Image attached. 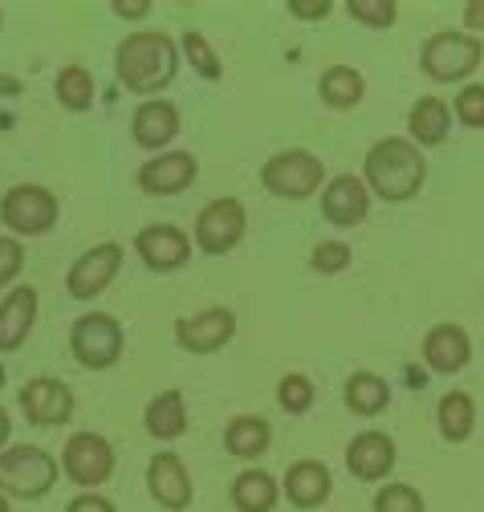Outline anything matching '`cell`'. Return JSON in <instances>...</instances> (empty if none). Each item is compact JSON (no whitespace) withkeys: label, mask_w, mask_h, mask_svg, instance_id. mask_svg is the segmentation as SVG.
Returning <instances> with one entry per match:
<instances>
[{"label":"cell","mask_w":484,"mask_h":512,"mask_svg":"<svg viewBox=\"0 0 484 512\" xmlns=\"http://www.w3.org/2000/svg\"><path fill=\"white\" fill-rule=\"evenodd\" d=\"M196 175H200V163L192 151H167L139 167V187L147 196H179L184 187H192Z\"/></svg>","instance_id":"cell-13"},{"label":"cell","mask_w":484,"mask_h":512,"mask_svg":"<svg viewBox=\"0 0 484 512\" xmlns=\"http://www.w3.org/2000/svg\"><path fill=\"white\" fill-rule=\"evenodd\" d=\"M53 94H57V102H62L66 110L86 114L94 106V78H90V70L86 66H66L62 74H57V82H53Z\"/></svg>","instance_id":"cell-29"},{"label":"cell","mask_w":484,"mask_h":512,"mask_svg":"<svg viewBox=\"0 0 484 512\" xmlns=\"http://www.w3.org/2000/svg\"><path fill=\"white\" fill-rule=\"evenodd\" d=\"M419 66L432 82H460L480 66V41L472 33L444 29L436 37L423 41L419 49Z\"/></svg>","instance_id":"cell-5"},{"label":"cell","mask_w":484,"mask_h":512,"mask_svg":"<svg viewBox=\"0 0 484 512\" xmlns=\"http://www.w3.org/2000/svg\"><path fill=\"white\" fill-rule=\"evenodd\" d=\"M468 358H472V342L452 322L428 330V338H423V362H428L436 374H460L468 366Z\"/></svg>","instance_id":"cell-19"},{"label":"cell","mask_w":484,"mask_h":512,"mask_svg":"<svg viewBox=\"0 0 484 512\" xmlns=\"http://www.w3.org/2000/svg\"><path fill=\"white\" fill-rule=\"evenodd\" d=\"M143 423H147V431H151L155 439H163V443L179 439V435L188 431V403H184V395H179V391H159V395L147 403Z\"/></svg>","instance_id":"cell-23"},{"label":"cell","mask_w":484,"mask_h":512,"mask_svg":"<svg viewBox=\"0 0 484 512\" xmlns=\"http://www.w3.org/2000/svg\"><path fill=\"white\" fill-rule=\"evenodd\" d=\"M0 220H5L9 232H17V236H45L57 224V196L37 183L9 187L5 200H0Z\"/></svg>","instance_id":"cell-7"},{"label":"cell","mask_w":484,"mask_h":512,"mask_svg":"<svg viewBox=\"0 0 484 512\" xmlns=\"http://www.w3.org/2000/svg\"><path fill=\"white\" fill-rule=\"evenodd\" d=\"M179 45H184V57L192 61V70L204 78V82H216L220 74H224V66H220V57H216V49L204 41V33H184V41H179Z\"/></svg>","instance_id":"cell-31"},{"label":"cell","mask_w":484,"mask_h":512,"mask_svg":"<svg viewBox=\"0 0 484 512\" xmlns=\"http://www.w3.org/2000/svg\"><path fill=\"white\" fill-rule=\"evenodd\" d=\"M407 131H411V143L415 147H440L452 131V110L444 98L428 94V98H419L407 114Z\"/></svg>","instance_id":"cell-22"},{"label":"cell","mask_w":484,"mask_h":512,"mask_svg":"<svg viewBox=\"0 0 484 512\" xmlns=\"http://www.w3.org/2000/svg\"><path fill=\"white\" fill-rule=\"evenodd\" d=\"M277 496H281L277 480L269 472H261V468H245V472L232 480V504H236V512H273Z\"/></svg>","instance_id":"cell-26"},{"label":"cell","mask_w":484,"mask_h":512,"mask_svg":"<svg viewBox=\"0 0 484 512\" xmlns=\"http://www.w3.org/2000/svg\"><path fill=\"white\" fill-rule=\"evenodd\" d=\"M367 212H371V187L362 183L358 175H338V179L326 183V191H322V216L330 224L354 228V224L367 220Z\"/></svg>","instance_id":"cell-17"},{"label":"cell","mask_w":484,"mask_h":512,"mask_svg":"<svg viewBox=\"0 0 484 512\" xmlns=\"http://www.w3.org/2000/svg\"><path fill=\"white\" fill-rule=\"evenodd\" d=\"M232 334H236V313L224 305H212L204 313L179 317L175 322V342L188 354H216L224 342H232Z\"/></svg>","instance_id":"cell-11"},{"label":"cell","mask_w":484,"mask_h":512,"mask_svg":"<svg viewBox=\"0 0 484 512\" xmlns=\"http://www.w3.org/2000/svg\"><path fill=\"white\" fill-rule=\"evenodd\" d=\"M62 472L78 488H90L94 492L114 472V447L102 435H94V431H78V435H70L66 452H62Z\"/></svg>","instance_id":"cell-8"},{"label":"cell","mask_w":484,"mask_h":512,"mask_svg":"<svg viewBox=\"0 0 484 512\" xmlns=\"http://www.w3.org/2000/svg\"><path fill=\"white\" fill-rule=\"evenodd\" d=\"M289 13L301 21H322L330 13V0H289Z\"/></svg>","instance_id":"cell-38"},{"label":"cell","mask_w":484,"mask_h":512,"mask_svg":"<svg viewBox=\"0 0 484 512\" xmlns=\"http://www.w3.org/2000/svg\"><path fill=\"white\" fill-rule=\"evenodd\" d=\"M57 484V460L45 447L21 443L0 452V492L17 496V500H41Z\"/></svg>","instance_id":"cell-3"},{"label":"cell","mask_w":484,"mask_h":512,"mask_svg":"<svg viewBox=\"0 0 484 512\" xmlns=\"http://www.w3.org/2000/svg\"><path fill=\"white\" fill-rule=\"evenodd\" d=\"M131 135H135V143H139L143 151L167 147V143L179 135V110H175V102H167V98H147V102L135 110V118H131Z\"/></svg>","instance_id":"cell-18"},{"label":"cell","mask_w":484,"mask_h":512,"mask_svg":"<svg viewBox=\"0 0 484 512\" xmlns=\"http://www.w3.org/2000/svg\"><path fill=\"white\" fill-rule=\"evenodd\" d=\"M110 13L114 17H147L151 13V0H114V5H110Z\"/></svg>","instance_id":"cell-39"},{"label":"cell","mask_w":484,"mask_h":512,"mask_svg":"<svg viewBox=\"0 0 484 512\" xmlns=\"http://www.w3.org/2000/svg\"><path fill=\"white\" fill-rule=\"evenodd\" d=\"M66 512H118V508L106 496H98V492H82V496H74L66 504Z\"/></svg>","instance_id":"cell-37"},{"label":"cell","mask_w":484,"mask_h":512,"mask_svg":"<svg viewBox=\"0 0 484 512\" xmlns=\"http://www.w3.org/2000/svg\"><path fill=\"white\" fill-rule=\"evenodd\" d=\"M70 350L86 370H110L123 358V326L110 313H86L70 330Z\"/></svg>","instance_id":"cell-6"},{"label":"cell","mask_w":484,"mask_h":512,"mask_svg":"<svg viewBox=\"0 0 484 512\" xmlns=\"http://www.w3.org/2000/svg\"><path fill=\"white\" fill-rule=\"evenodd\" d=\"M314 399H318V391H314V382H310L306 374H285V378L277 382V403H281L289 415H306V411L314 407Z\"/></svg>","instance_id":"cell-30"},{"label":"cell","mask_w":484,"mask_h":512,"mask_svg":"<svg viewBox=\"0 0 484 512\" xmlns=\"http://www.w3.org/2000/svg\"><path fill=\"white\" fill-rule=\"evenodd\" d=\"M423 179H428V159L419 155L411 139H379L362 163V183H367L383 204H407L419 196Z\"/></svg>","instance_id":"cell-1"},{"label":"cell","mask_w":484,"mask_h":512,"mask_svg":"<svg viewBox=\"0 0 484 512\" xmlns=\"http://www.w3.org/2000/svg\"><path fill=\"white\" fill-rule=\"evenodd\" d=\"M456 118L468 131H484V86H464L456 94Z\"/></svg>","instance_id":"cell-34"},{"label":"cell","mask_w":484,"mask_h":512,"mask_svg":"<svg viewBox=\"0 0 484 512\" xmlns=\"http://www.w3.org/2000/svg\"><path fill=\"white\" fill-rule=\"evenodd\" d=\"M147 488H151L155 504H163L167 512H184L192 504V496H196L192 476H188L184 460H179L175 452L151 456V464H147Z\"/></svg>","instance_id":"cell-14"},{"label":"cell","mask_w":484,"mask_h":512,"mask_svg":"<svg viewBox=\"0 0 484 512\" xmlns=\"http://www.w3.org/2000/svg\"><path fill=\"white\" fill-rule=\"evenodd\" d=\"M245 204L232 200V196H220L212 200L200 216H196V248L208 252V256H224L240 244L245 236Z\"/></svg>","instance_id":"cell-9"},{"label":"cell","mask_w":484,"mask_h":512,"mask_svg":"<svg viewBox=\"0 0 484 512\" xmlns=\"http://www.w3.org/2000/svg\"><path fill=\"white\" fill-rule=\"evenodd\" d=\"M175 70H179V49L167 33L139 29L114 49V74L131 94H155L171 86Z\"/></svg>","instance_id":"cell-2"},{"label":"cell","mask_w":484,"mask_h":512,"mask_svg":"<svg viewBox=\"0 0 484 512\" xmlns=\"http://www.w3.org/2000/svg\"><path fill=\"white\" fill-rule=\"evenodd\" d=\"M346 13L358 21V25H367V29H391L395 21V0H350Z\"/></svg>","instance_id":"cell-32"},{"label":"cell","mask_w":484,"mask_h":512,"mask_svg":"<svg viewBox=\"0 0 484 512\" xmlns=\"http://www.w3.org/2000/svg\"><path fill=\"white\" fill-rule=\"evenodd\" d=\"M0 21H5V13H0Z\"/></svg>","instance_id":"cell-45"},{"label":"cell","mask_w":484,"mask_h":512,"mask_svg":"<svg viewBox=\"0 0 484 512\" xmlns=\"http://www.w3.org/2000/svg\"><path fill=\"white\" fill-rule=\"evenodd\" d=\"M13 94H21V78L0 74V98H13Z\"/></svg>","instance_id":"cell-41"},{"label":"cell","mask_w":484,"mask_h":512,"mask_svg":"<svg viewBox=\"0 0 484 512\" xmlns=\"http://www.w3.org/2000/svg\"><path fill=\"white\" fill-rule=\"evenodd\" d=\"M342 399H346V407L354 411V415H379L387 403H391V382L387 378H379V374H371V370H354L350 378H346V391H342Z\"/></svg>","instance_id":"cell-25"},{"label":"cell","mask_w":484,"mask_h":512,"mask_svg":"<svg viewBox=\"0 0 484 512\" xmlns=\"http://www.w3.org/2000/svg\"><path fill=\"white\" fill-rule=\"evenodd\" d=\"M0 387H5V366H0Z\"/></svg>","instance_id":"cell-44"},{"label":"cell","mask_w":484,"mask_h":512,"mask_svg":"<svg viewBox=\"0 0 484 512\" xmlns=\"http://www.w3.org/2000/svg\"><path fill=\"white\" fill-rule=\"evenodd\" d=\"M273 443V427L257 415H236L228 427H224V447L236 456V460H257L269 452Z\"/></svg>","instance_id":"cell-24"},{"label":"cell","mask_w":484,"mask_h":512,"mask_svg":"<svg viewBox=\"0 0 484 512\" xmlns=\"http://www.w3.org/2000/svg\"><path fill=\"white\" fill-rule=\"evenodd\" d=\"M118 269H123V244H114V240L94 244V248H86L78 261L70 265L66 289H70V297L90 301V297L106 293V285L118 277Z\"/></svg>","instance_id":"cell-10"},{"label":"cell","mask_w":484,"mask_h":512,"mask_svg":"<svg viewBox=\"0 0 484 512\" xmlns=\"http://www.w3.org/2000/svg\"><path fill=\"white\" fill-rule=\"evenodd\" d=\"M25 269V248L17 236H0V285H13Z\"/></svg>","instance_id":"cell-36"},{"label":"cell","mask_w":484,"mask_h":512,"mask_svg":"<svg viewBox=\"0 0 484 512\" xmlns=\"http://www.w3.org/2000/svg\"><path fill=\"white\" fill-rule=\"evenodd\" d=\"M21 411L37 427H57L74 415V391L62 378H33L21 391Z\"/></svg>","instance_id":"cell-15"},{"label":"cell","mask_w":484,"mask_h":512,"mask_svg":"<svg viewBox=\"0 0 484 512\" xmlns=\"http://www.w3.org/2000/svg\"><path fill=\"white\" fill-rule=\"evenodd\" d=\"M322 179H326V167L310 151H277L261 167V183L277 200H310L322 187Z\"/></svg>","instance_id":"cell-4"},{"label":"cell","mask_w":484,"mask_h":512,"mask_svg":"<svg viewBox=\"0 0 484 512\" xmlns=\"http://www.w3.org/2000/svg\"><path fill=\"white\" fill-rule=\"evenodd\" d=\"M37 322V289L17 285L5 301H0V350H21Z\"/></svg>","instance_id":"cell-20"},{"label":"cell","mask_w":484,"mask_h":512,"mask_svg":"<svg viewBox=\"0 0 484 512\" xmlns=\"http://www.w3.org/2000/svg\"><path fill=\"white\" fill-rule=\"evenodd\" d=\"M9 435H13V419H9V411L0 407V447L9 443Z\"/></svg>","instance_id":"cell-42"},{"label":"cell","mask_w":484,"mask_h":512,"mask_svg":"<svg viewBox=\"0 0 484 512\" xmlns=\"http://www.w3.org/2000/svg\"><path fill=\"white\" fill-rule=\"evenodd\" d=\"M0 512H9V500H5V492H0Z\"/></svg>","instance_id":"cell-43"},{"label":"cell","mask_w":484,"mask_h":512,"mask_svg":"<svg viewBox=\"0 0 484 512\" xmlns=\"http://www.w3.org/2000/svg\"><path fill=\"white\" fill-rule=\"evenodd\" d=\"M135 252L143 256V265L155 273H175L188 265L192 256V240L188 232H179L175 224H151L135 236Z\"/></svg>","instance_id":"cell-12"},{"label":"cell","mask_w":484,"mask_h":512,"mask_svg":"<svg viewBox=\"0 0 484 512\" xmlns=\"http://www.w3.org/2000/svg\"><path fill=\"white\" fill-rule=\"evenodd\" d=\"M464 25H468L472 37L484 33V0H468V5H464Z\"/></svg>","instance_id":"cell-40"},{"label":"cell","mask_w":484,"mask_h":512,"mask_svg":"<svg viewBox=\"0 0 484 512\" xmlns=\"http://www.w3.org/2000/svg\"><path fill=\"white\" fill-rule=\"evenodd\" d=\"M281 488H285L289 504H297V508H318V504L330 496L334 480H330V468H326V464H318V460H297V464H289Z\"/></svg>","instance_id":"cell-21"},{"label":"cell","mask_w":484,"mask_h":512,"mask_svg":"<svg viewBox=\"0 0 484 512\" xmlns=\"http://www.w3.org/2000/svg\"><path fill=\"white\" fill-rule=\"evenodd\" d=\"M395 460H399L395 439L383 435V431H362V435H354L350 447H346V468H350V476H354V480H367V484L391 476Z\"/></svg>","instance_id":"cell-16"},{"label":"cell","mask_w":484,"mask_h":512,"mask_svg":"<svg viewBox=\"0 0 484 512\" xmlns=\"http://www.w3.org/2000/svg\"><path fill=\"white\" fill-rule=\"evenodd\" d=\"M318 94H322L326 106L350 110V106L362 102V94H367V82H362V74L350 70V66H330V70L322 74V82H318Z\"/></svg>","instance_id":"cell-28"},{"label":"cell","mask_w":484,"mask_h":512,"mask_svg":"<svg viewBox=\"0 0 484 512\" xmlns=\"http://www.w3.org/2000/svg\"><path fill=\"white\" fill-rule=\"evenodd\" d=\"M310 265H314L318 273L334 277V273H342V269L350 265V248H346L342 240H326V244H318V248H314V256H310Z\"/></svg>","instance_id":"cell-35"},{"label":"cell","mask_w":484,"mask_h":512,"mask_svg":"<svg viewBox=\"0 0 484 512\" xmlns=\"http://www.w3.org/2000/svg\"><path fill=\"white\" fill-rule=\"evenodd\" d=\"M436 419H440V435L448 443H464L476 427V403L468 391H448L436 407Z\"/></svg>","instance_id":"cell-27"},{"label":"cell","mask_w":484,"mask_h":512,"mask_svg":"<svg viewBox=\"0 0 484 512\" xmlns=\"http://www.w3.org/2000/svg\"><path fill=\"white\" fill-rule=\"evenodd\" d=\"M375 512H423V496L411 484H387L375 496Z\"/></svg>","instance_id":"cell-33"}]
</instances>
